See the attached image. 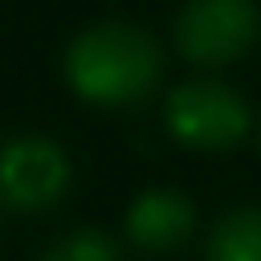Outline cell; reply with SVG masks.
Masks as SVG:
<instances>
[{"mask_svg": "<svg viewBox=\"0 0 261 261\" xmlns=\"http://www.w3.org/2000/svg\"><path fill=\"white\" fill-rule=\"evenodd\" d=\"M69 82L90 102H130L143 98L159 73V53L151 37L126 24H102L73 41L69 49Z\"/></svg>", "mask_w": 261, "mask_h": 261, "instance_id": "6da1fadb", "label": "cell"}, {"mask_svg": "<svg viewBox=\"0 0 261 261\" xmlns=\"http://www.w3.org/2000/svg\"><path fill=\"white\" fill-rule=\"evenodd\" d=\"M167 126L175 139H184L192 147H228L245 135L249 110L228 86L188 82L167 102Z\"/></svg>", "mask_w": 261, "mask_h": 261, "instance_id": "7a4b0ae2", "label": "cell"}, {"mask_svg": "<svg viewBox=\"0 0 261 261\" xmlns=\"http://www.w3.org/2000/svg\"><path fill=\"white\" fill-rule=\"evenodd\" d=\"M257 12L249 0H188L179 16V49L192 61L220 65L249 49Z\"/></svg>", "mask_w": 261, "mask_h": 261, "instance_id": "3957f363", "label": "cell"}, {"mask_svg": "<svg viewBox=\"0 0 261 261\" xmlns=\"http://www.w3.org/2000/svg\"><path fill=\"white\" fill-rule=\"evenodd\" d=\"M69 163L45 139H16L0 151V200L12 208H45L65 192Z\"/></svg>", "mask_w": 261, "mask_h": 261, "instance_id": "277c9868", "label": "cell"}, {"mask_svg": "<svg viewBox=\"0 0 261 261\" xmlns=\"http://www.w3.org/2000/svg\"><path fill=\"white\" fill-rule=\"evenodd\" d=\"M126 228L143 249H171L188 237L192 208L175 192H147V196L135 200L130 216H126Z\"/></svg>", "mask_w": 261, "mask_h": 261, "instance_id": "5b68a950", "label": "cell"}, {"mask_svg": "<svg viewBox=\"0 0 261 261\" xmlns=\"http://www.w3.org/2000/svg\"><path fill=\"white\" fill-rule=\"evenodd\" d=\"M208 257L212 261H261V212L241 208V212L224 216L212 232Z\"/></svg>", "mask_w": 261, "mask_h": 261, "instance_id": "8992f818", "label": "cell"}, {"mask_svg": "<svg viewBox=\"0 0 261 261\" xmlns=\"http://www.w3.org/2000/svg\"><path fill=\"white\" fill-rule=\"evenodd\" d=\"M45 261H118L114 257V245L98 232H77L69 241H61Z\"/></svg>", "mask_w": 261, "mask_h": 261, "instance_id": "52a82bcc", "label": "cell"}]
</instances>
